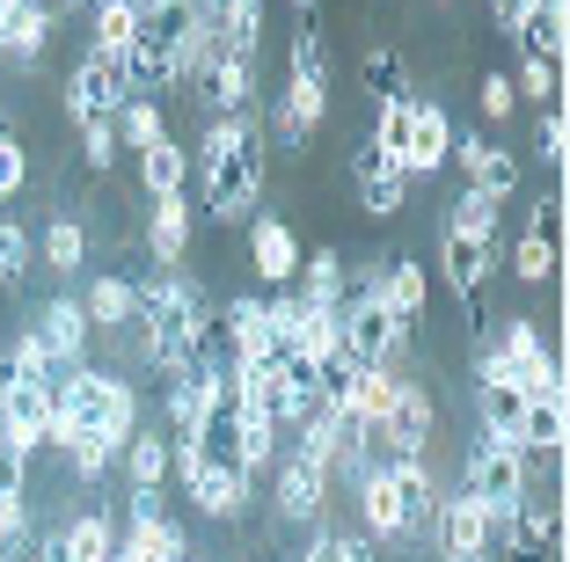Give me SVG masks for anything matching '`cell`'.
I'll return each mask as SVG.
<instances>
[{
	"mask_svg": "<svg viewBox=\"0 0 570 562\" xmlns=\"http://www.w3.org/2000/svg\"><path fill=\"white\" fill-rule=\"evenodd\" d=\"M198 168V198H205V219H242L264 190V132H256V117H219L213 132L198 139L190 154Z\"/></svg>",
	"mask_w": 570,
	"mask_h": 562,
	"instance_id": "1",
	"label": "cell"
},
{
	"mask_svg": "<svg viewBox=\"0 0 570 562\" xmlns=\"http://www.w3.org/2000/svg\"><path fill=\"white\" fill-rule=\"evenodd\" d=\"M81 431L125 446L139 431V387L125 381V373H102V365H67V373L51 381V446H67Z\"/></svg>",
	"mask_w": 570,
	"mask_h": 562,
	"instance_id": "2",
	"label": "cell"
},
{
	"mask_svg": "<svg viewBox=\"0 0 570 562\" xmlns=\"http://www.w3.org/2000/svg\"><path fill=\"white\" fill-rule=\"evenodd\" d=\"M461 490L483 504L490 519L504 526V512L527 496V453L504 438V431H475V446H469V461H461Z\"/></svg>",
	"mask_w": 570,
	"mask_h": 562,
	"instance_id": "3",
	"label": "cell"
},
{
	"mask_svg": "<svg viewBox=\"0 0 570 562\" xmlns=\"http://www.w3.org/2000/svg\"><path fill=\"white\" fill-rule=\"evenodd\" d=\"M432 424H439V402H432V387L403 381V387H395V410H387L373 431H358V446H366L373 461H403V453H432Z\"/></svg>",
	"mask_w": 570,
	"mask_h": 562,
	"instance_id": "4",
	"label": "cell"
},
{
	"mask_svg": "<svg viewBox=\"0 0 570 562\" xmlns=\"http://www.w3.org/2000/svg\"><path fill=\"white\" fill-rule=\"evenodd\" d=\"M432 548H439V562H490L498 555V519H490L469 490H453V496H439Z\"/></svg>",
	"mask_w": 570,
	"mask_h": 562,
	"instance_id": "5",
	"label": "cell"
},
{
	"mask_svg": "<svg viewBox=\"0 0 570 562\" xmlns=\"http://www.w3.org/2000/svg\"><path fill=\"white\" fill-rule=\"evenodd\" d=\"M490 264H498V241H490V234H461V227L439 234V270H446V285L461 293L475 336L490 329V315H483V278H490Z\"/></svg>",
	"mask_w": 570,
	"mask_h": 562,
	"instance_id": "6",
	"label": "cell"
},
{
	"mask_svg": "<svg viewBox=\"0 0 570 562\" xmlns=\"http://www.w3.org/2000/svg\"><path fill=\"white\" fill-rule=\"evenodd\" d=\"M125 102H132L125 59H110V51H81V67L67 73V117L88 125V117H118Z\"/></svg>",
	"mask_w": 570,
	"mask_h": 562,
	"instance_id": "7",
	"label": "cell"
},
{
	"mask_svg": "<svg viewBox=\"0 0 570 562\" xmlns=\"http://www.w3.org/2000/svg\"><path fill=\"white\" fill-rule=\"evenodd\" d=\"M352 496H358V533H366L373 548H417V533H410V519H403V496H395V482H387L381 461L352 482Z\"/></svg>",
	"mask_w": 570,
	"mask_h": 562,
	"instance_id": "8",
	"label": "cell"
},
{
	"mask_svg": "<svg viewBox=\"0 0 570 562\" xmlns=\"http://www.w3.org/2000/svg\"><path fill=\"white\" fill-rule=\"evenodd\" d=\"M271 504H278L285 526H322V512H330V467L307 461V453H285V461H278V490H271Z\"/></svg>",
	"mask_w": 570,
	"mask_h": 562,
	"instance_id": "9",
	"label": "cell"
},
{
	"mask_svg": "<svg viewBox=\"0 0 570 562\" xmlns=\"http://www.w3.org/2000/svg\"><path fill=\"white\" fill-rule=\"evenodd\" d=\"M0 438H8L16 453L51 446V387L8 381V373H0Z\"/></svg>",
	"mask_w": 570,
	"mask_h": 562,
	"instance_id": "10",
	"label": "cell"
},
{
	"mask_svg": "<svg viewBox=\"0 0 570 562\" xmlns=\"http://www.w3.org/2000/svg\"><path fill=\"white\" fill-rule=\"evenodd\" d=\"M446 154H453V117L439 110V96L424 102V96H410V147H403V176L417 183V176H439L446 168Z\"/></svg>",
	"mask_w": 570,
	"mask_h": 562,
	"instance_id": "11",
	"label": "cell"
},
{
	"mask_svg": "<svg viewBox=\"0 0 570 562\" xmlns=\"http://www.w3.org/2000/svg\"><path fill=\"white\" fill-rule=\"evenodd\" d=\"M184 490H190V504H198L205 519H242V512H249V496H256V482L242 475L235 461H219V453H213V461H205Z\"/></svg>",
	"mask_w": 570,
	"mask_h": 562,
	"instance_id": "12",
	"label": "cell"
},
{
	"mask_svg": "<svg viewBox=\"0 0 570 562\" xmlns=\"http://www.w3.org/2000/svg\"><path fill=\"white\" fill-rule=\"evenodd\" d=\"M424 299H432V270H424L417 256H395V264H381V307H387V322H395L403 336H417Z\"/></svg>",
	"mask_w": 570,
	"mask_h": 562,
	"instance_id": "13",
	"label": "cell"
},
{
	"mask_svg": "<svg viewBox=\"0 0 570 562\" xmlns=\"http://www.w3.org/2000/svg\"><path fill=\"white\" fill-rule=\"evenodd\" d=\"M446 161L469 168V190H483L490 205H504L512 190H520V161H512L504 147H490V139H461V132H453V154H446Z\"/></svg>",
	"mask_w": 570,
	"mask_h": 562,
	"instance_id": "14",
	"label": "cell"
},
{
	"mask_svg": "<svg viewBox=\"0 0 570 562\" xmlns=\"http://www.w3.org/2000/svg\"><path fill=\"white\" fill-rule=\"evenodd\" d=\"M301 256H307V248H301V234H293V227H285V219H256V227H249V264H256V285H278V293H285V285H293V270H301Z\"/></svg>",
	"mask_w": 570,
	"mask_h": 562,
	"instance_id": "15",
	"label": "cell"
},
{
	"mask_svg": "<svg viewBox=\"0 0 570 562\" xmlns=\"http://www.w3.org/2000/svg\"><path fill=\"white\" fill-rule=\"evenodd\" d=\"M37 336H45V351H51V365H59V373H67V365H88V315H81V293H59L45 307V315H37Z\"/></svg>",
	"mask_w": 570,
	"mask_h": 562,
	"instance_id": "16",
	"label": "cell"
},
{
	"mask_svg": "<svg viewBox=\"0 0 570 562\" xmlns=\"http://www.w3.org/2000/svg\"><path fill=\"white\" fill-rule=\"evenodd\" d=\"M352 183H358V205H366V219H395V213H403V198H410V176H403V168H387L373 147L352 154Z\"/></svg>",
	"mask_w": 570,
	"mask_h": 562,
	"instance_id": "17",
	"label": "cell"
},
{
	"mask_svg": "<svg viewBox=\"0 0 570 562\" xmlns=\"http://www.w3.org/2000/svg\"><path fill=\"white\" fill-rule=\"evenodd\" d=\"M118 548H125V555H139V562H184L190 555L184 526H176L168 512H132V519H125V533H118Z\"/></svg>",
	"mask_w": 570,
	"mask_h": 562,
	"instance_id": "18",
	"label": "cell"
},
{
	"mask_svg": "<svg viewBox=\"0 0 570 562\" xmlns=\"http://www.w3.org/2000/svg\"><path fill=\"white\" fill-rule=\"evenodd\" d=\"M81 315H88V329H132V322H139V293H132V278H125V270H102V278H88Z\"/></svg>",
	"mask_w": 570,
	"mask_h": 562,
	"instance_id": "19",
	"label": "cell"
},
{
	"mask_svg": "<svg viewBox=\"0 0 570 562\" xmlns=\"http://www.w3.org/2000/svg\"><path fill=\"white\" fill-rule=\"evenodd\" d=\"M184 241H190V198H184V190H176V198H154V213H147V256H154V270L184 264Z\"/></svg>",
	"mask_w": 570,
	"mask_h": 562,
	"instance_id": "20",
	"label": "cell"
},
{
	"mask_svg": "<svg viewBox=\"0 0 570 562\" xmlns=\"http://www.w3.org/2000/svg\"><path fill=\"white\" fill-rule=\"evenodd\" d=\"M512 45H520V59H563V0H527V16L512 22Z\"/></svg>",
	"mask_w": 570,
	"mask_h": 562,
	"instance_id": "21",
	"label": "cell"
},
{
	"mask_svg": "<svg viewBox=\"0 0 570 562\" xmlns=\"http://www.w3.org/2000/svg\"><path fill=\"white\" fill-rule=\"evenodd\" d=\"M490 344H498V351H504V365H512V387H527L534 373H549V365H556V358H549V344H541V322H527V315H512L498 336H490Z\"/></svg>",
	"mask_w": 570,
	"mask_h": 562,
	"instance_id": "22",
	"label": "cell"
},
{
	"mask_svg": "<svg viewBox=\"0 0 570 562\" xmlns=\"http://www.w3.org/2000/svg\"><path fill=\"white\" fill-rule=\"evenodd\" d=\"M51 8L45 0H22L16 8V22H8V37H0V59H8V67H37V59H45V45H51Z\"/></svg>",
	"mask_w": 570,
	"mask_h": 562,
	"instance_id": "23",
	"label": "cell"
},
{
	"mask_svg": "<svg viewBox=\"0 0 570 562\" xmlns=\"http://www.w3.org/2000/svg\"><path fill=\"white\" fill-rule=\"evenodd\" d=\"M344 278H352V270H344V256H336V248H315V256H301V270H293L301 299H307V307H322V315H336V307H344Z\"/></svg>",
	"mask_w": 570,
	"mask_h": 562,
	"instance_id": "24",
	"label": "cell"
},
{
	"mask_svg": "<svg viewBox=\"0 0 570 562\" xmlns=\"http://www.w3.org/2000/svg\"><path fill=\"white\" fill-rule=\"evenodd\" d=\"M219 51H235V59H256L264 51V0H219Z\"/></svg>",
	"mask_w": 570,
	"mask_h": 562,
	"instance_id": "25",
	"label": "cell"
},
{
	"mask_svg": "<svg viewBox=\"0 0 570 562\" xmlns=\"http://www.w3.org/2000/svg\"><path fill=\"white\" fill-rule=\"evenodd\" d=\"M37 256H45L51 278H81V264H88V227L73 213H59L45 227V241H37Z\"/></svg>",
	"mask_w": 570,
	"mask_h": 562,
	"instance_id": "26",
	"label": "cell"
},
{
	"mask_svg": "<svg viewBox=\"0 0 570 562\" xmlns=\"http://www.w3.org/2000/svg\"><path fill=\"white\" fill-rule=\"evenodd\" d=\"M59 541H67V562H110V555H118V526H110V512H73L67 526H59Z\"/></svg>",
	"mask_w": 570,
	"mask_h": 562,
	"instance_id": "27",
	"label": "cell"
},
{
	"mask_svg": "<svg viewBox=\"0 0 570 562\" xmlns=\"http://www.w3.org/2000/svg\"><path fill=\"white\" fill-rule=\"evenodd\" d=\"M249 81H256V59H235V51H219L213 67H205V88H213V110L219 117L249 110Z\"/></svg>",
	"mask_w": 570,
	"mask_h": 562,
	"instance_id": "28",
	"label": "cell"
},
{
	"mask_svg": "<svg viewBox=\"0 0 570 562\" xmlns=\"http://www.w3.org/2000/svg\"><path fill=\"white\" fill-rule=\"evenodd\" d=\"M139 183H147V198H176L190 183V154L176 147V139H161V147L139 154Z\"/></svg>",
	"mask_w": 570,
	"mask_h": 562,
	"instance_id": "29",
	"label": "cell"
},
{
	"mask_svg": "<svg viewBox=\"0 0 570 562\" xmlns=\"http://www.w3.org/2000/svg\"><path fill=\"white\" fill-rule=\"evenodd\" d=\"M110 125H118V147H132V154H147V147H161V139H168L161 102H154V96H132L118 117H110Z\"/></svg>",
	"mask_w": 570,
	"mask_h": 562,
	"instance_id": "30",
	"label": "cell"
},
{
	"mask_svg": "<svg viewBox=\"0 0 570 562\" xmlns=\"http://www.w3.org/2000/svg\"><path fill=\"white\" fill-rule=\"evenodd\" d=\"M118 461H125V475H132V490H161V482H168V438H154V431H132Z\"/></svg>",
	"mask_w": 570,
	"mask_h": 562,
	"instance_id": "31",
	"label": "cell"
},
{
	"mask_svg": "<svg viewBox=\"0 0 570 562\" xmlns=\"http://www.w3.org/2000/svg\"><path fill=\"white\" fill-rule=\"evenodd\" d=\"M96 45L88 51H110V59H125L132 51V37H139V16H132V0H96Z\"/></svg>",
	"mask_w": 570,
	"mask_h": 562,
	"instance_id": "32",
	"label": "cell"
},
{
	"mask_svg": "<svg viewBox=\"0 0 570 562\" xmlns=\"http://www.w3.org/2000/svg\"><path fill=\"white\" fill-rule=\"evenodd\" d=\"M0 373H8V381H37V387H51V381H59V365H51V351H45V336H37V329H22L16 344H8Z\"/></svg>",
	"mask_w": 570,
	"mask_h": 562,
	"instance_id": "33",
	"label": "cell"
},
{
	"mask_svg": "<svg viewBox=\"0 0 570 562\" xmlns=\"http://www.w3.org/2000/svg\"><path fill=\"white\" fill-rule=\"evenodd\" d=\"M373 154H381L387 168H403V147H410V96H395V102H381L373 110V139H366Z\"/></svg>",
	"mask_w": 570,
	"mask_h": 562,
	"instance_id": "34",
	"label": "cell"
},
{
	"mask_svg": "<svg viewBox=\"0 0 570 562\" xmlns=\"http://www.w3.org/2000/svg\"><path fill=\"white\" fill-rule=\"evenodd\" d=\"M59 453H67V467H73L81 482H96V475H110V467H118V453H125V446H110V438H96V431H81V438H67Z\"/></svg>",
	"mask_w": 570,
	"mask_h": 562,
	"instance_id": "35",
	"label": "cell"
},
{
	"mask_svg": "<svg viewBox=\"0 0 570 562\" xmlns=\"http://www.w3.org/2000/svg\"><path fill=\"white\" fill-rule=\"evenodd\" d=\"M30 264H37L30 227H22V219H0V285H22V278H30Z\"/></svg>",
	"mask_w": 570,
	"mask_h": 562,
	"instance_id": "36",
	"label": "cell"
},
{
	"mask_svg": "<svg viewBox=\"0 0 570 562\" xmlns=\"http://www.w3.org/2000/svg\"><path fill=\"white\" fill-rule=\"evenodd\" d=\"M293 81L330 88V45L315 37V22H301V37H293Z\"/></svg>",
	"mask_w": 570,
	"mask_h": 562,
	"instance_id": "37",
	"label": "cell"
},
{
	"mask_svg": "<svg viewBox=\"0 0 570 562\" xmlns=\"http://www.w3.org/2000/svg\"><path fill=\"white\" fill-rule=\"evenodd\" d=\"M366 88H373V96H381V102L410 96V73H403V59H395V51H387V45H373V51H366Z\"/></svg>",
	"mask_w": 570,
	"mask_h": 562,
	"instance_id": "38",
	"label": "cell"
},
{
	"mask_svg": "<svg viewBox=\"0 0 570 562\" xmlns=\"http://www.w3.org/2000/svg\"><path fill=\"white\" fill-rule=\"evenodd\" d=\"M446 227H461V234H490V241H498V205H490L483 190H461V198H453V213H446Z\"/></svg>",
	"mask_w": 570,
	"mask_h": 562,
	"instance_id": "39",
	"label": "cell"
},
{
	"mask_svg": "<svg viewBox=\"0 0 570 562\" xmlns=\"http://www.w3.org/2000/svg\"><path fill=\"white\" fill-rule=\"evenodd\" d=\"M512 270H520L527 285H549V278H556V241H541V234H520V248H512Z\"/></svg>",
	"mask_w": 570,
	"mask_h": 562,
	"instance_id": "40",
	"label": "cell"
},
{
	"mask_svg": "<svg viewBox=\"0 0 570 562\" xmlns=\"http://www.w3.org/2000/svg\"><path fill=\"white\" fill-rule=\"evenodd\" d=\"M81 154H88V168L102 176V168L118 161V125H110V117H88V125H81Z\"/></svg>",
	"mask_w": 570,
	"mask_h": 562,
	"instance_id": "41",
	"label": "cell"
},
{
	"mask_svg": "<svg viewBox=\"0 0 570 562\" xmlns=\"http://www.w3.org/2000/svg\"><path fill=\"white\" fill-rule=\"evenodd\" d=\"M22 183H30V154H22L16 132H8L0 139V198H22Z\"/></svg>",
	"mask_w": 570,
	"mask_h": 562,
	"instance_id": "42",
	"label": "cell"
},
{
	"mask_svg": "<svg viewBox=\"0 0 570 562\" xmlns=\"http://www.w3.org/2000/svg\"><path fill=\"white\" fill-rule=\"evenodd\" d=\"M534 154H541L549 168H563V110H556V102L534 117Z\"/></svg>",
	"mask_w": 570,
	"mask_h": 562,
	"instance_id": "43",
	"label": "cell"
},
{
	"mask_svg": "<svg viewBox=\"0 0 570 562\" xmlns=\"http://www.w3.org/2000/svg\"><path fill=\"white\" fill-rule=\"evenodd\" d=\"M512 96H541V102H549V96H556V67H549V59H520V81H512Z\"/></svg>",
	"mask_w": 570,
	"mask_h": 562,
	"instance_id": "44",
	"label": "cell"
},
{
	"mask_svg": "<svg viewBox=\"0 0 570 562\" xmlns=\"http://www.w3.org/2000/svg\"><path fill=\"white\" fill-rule=\"evenodd\" d=\"M22 482H30V453H16L0 438V496H22Z\"/></svg>",
	"mask_w": 570,
	"mask_h": 562,
	"instance_id": "45",
	"label": "cell"
},
{
	"mask_svg": "<svg viewBox=\"0 0 570 562\" xmlns=\"http://www.w3.org/2000/svg\"><path fill=\"white\" fill-rule=\"evenodd\" d=\"M475 102H483V117H512V102H520V96H512L504 73H483V96H475Z\"/></svg>",
	"mask_w": 570,
	"mask_h": 562,
	"instance_id": "46",
	"label": "cell"
},
{
	"mask_svg": "<svg viewBox=\"0 0 570 562\" xmlns=\"http://www.w3.org/2000/svg\"><path fill=\"white\" fill-rule=\"evenodd\" d=\"M527 234L556 241V234H563V198H541V205H534V219H527Z\"/></svg>",
	"mask_w": 570,
	"mask_h": 562,
	"instance_id": "47",
	"label": "cell"
},
{
	"mask_svg": "<svg viewBox=\"0 0 570 562\" xmlns=\"http://www.w3.org/2000/svg\"><path fill=\"white\" fill-rule=\"evenodd\" d=\"M301 562H344V541H336V526H315V541L301 548Z\"/></svg>",
	"mask_w": 570,
	"mask_h": 562,
	"instance_id": "48",
	"label": "cell"
},
{
	"mask_svg": "<svg viewBox=\"0 0 570 562\" xmlns=\"http://www.w3.org/2000/svg\"><path fill=\"white\" fill-rule=\"evenodd\" d=\"M16 8H22V0H0V37H8V22H16Z\"/></svg>",
	"mask_w": 570,
	"mask_h": 562,
	"instance_id": "49",
	"label": "cell"
},
{
	"mask_svg": "<svg viewBox=\"0 0 570 562\" xmlns=\"http://www.w3.org/2000/svg\"><path fill=\"white\" fill-rule=\"evenodd\" d=\"M45 8H51V16H73V8H81V0H45Z\"/></svg>",
	"mask_w": 570,
	"mask_h": 562,
	"instance_id": "50",
	"label": "cell"
},
{
	"mask_svg": "<svg viewBox=\"0 0 570 562\" xmlns=\"http://www.w3.org/2000/svg\"><path fill=\"white\" fill-rule=\"evenodd\" d=\"M293 8H301V16H307V22H315V0H293Z\"/></svg>",
	"mask_w": 570,
	"mask_h": 562,
	"instance_id": "51",
	"label": "cell"
},
{
	"mask_svg": "<svg viewBox=\"0 0 570 562\" xmlns=\"http://www.w3.org/2000/svg\"><path fill=\"white\" fill-rule=\"evenodd\" d=\"M110 562H139V555H125V548H118V555H110Z\"/></svg>",
	"mask_w": 570,
	"mask_h": 562,
	"instance_id": "52",
	"label": "cell"
},
{
	"mask_svg": "<svg viewBox=\"0 0 570 562\" xmlns=\"http://www.w3.org/2000/svg\"><path fill=\"white\" fill-rule=\"evenodd\" d=\"M0 139H8V110H0Z\"/></svg>",
	"mask_w": 570,
	"mask_h": 562,
	"instance_id": "53",
	"label": "cell"
},
{
	"mask_svg": "<svg viewBox=\"0 0 570 562\" xmlns=\"http://www.w3.org/2000/svg\"><path fill=\"white\" fill-rule=\"evenodd\" d=\"M184 562H205V555H184Z\"/></svg>",
	"mask_w": 570,
	"mask_h": 562,
	"instance_id": "54",
	"label": "cell"
},
{
	"mask_svg": "<svg viewBox=\"0 0 570 562\" xmlns=\"http://www.w3.org/2000/svg\"><path fill=\"white\" fill-rule=\"evenodd\" d=\"M439 8H453V0H439Z\"/></svg>",
	"mask_w": 570,
	"mask_h": 562,
	"instance_id": "55",
	"label": "cell"
}]
</instances>
